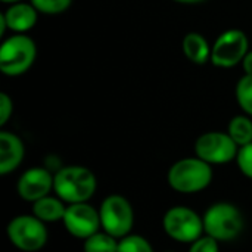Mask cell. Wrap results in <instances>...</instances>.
I'll list each match as a JSON object with an SVG mask.
<instances>
[{"label":"cell","mask_w":252,"mask_h":252,"mask_svg":"<svg viewBox=\"0 0 252 252\" xmlns=\"http://www.w3.org/2000/svg\"><path fill=\"white\" fill-rule=\"evenodd\" d=\"M31 4L38 10V13L43 15H61L66 12L72 0H30Z\"/></svg>","instance_id":"ffe728a7"},{"label":"cell","mask_w":252,"mask_h":252,"mask_svg":"<svg viewBox=\"0 0 252 252\" xmlns=\"http://www.w3.org/2000/svg\"><path fill=\"white\" fill-rule=\"evenodd\" d=\"M162 230L170 239L189 245L205 235L202 217L195 210L185 205H176L165 211Z\"/></svg>","instance_id":"8992f818"},{"label":"cell","mask_w":252,"mask_h":252,"mask_svg":"<svg viewBox=\"0 0 252 252\" xmlns=\"http://www.w3.org/2000/svg\"><path fill=\"white\" fill-rule=\"evenodd\" d=\"M118 252H155L151 242L140 236L130 233L128 236L120 239L118 242Z\"/></svg>","instance_id":"d6986e66"},{"label":"cell","mask_w":252,"mask_h":252,"mask_svg":"<svg viewBox=\"0 0 252 252\" xmlns=\"http://www.w3.org/2000/svg\"><path fill=\"white\" fill-rule=\"evenodd\" d=\"M35 59L37 44L28 34H12L0 44V71L6 77L25 74Z\"/></svg>","instance_id":"277c9868"},{"label":"cell","mask_w":252,"mask_h":252,"mask_svg":"<svg viewBox=\"0 0 252 252\" xmlns=\"http://www.w3.org/2000/svg\"><path fill=\"white\" fill-rule=\"evenodd\" d=\"M213 165L202 161L196 155L176 161L167 173V182L170 188L183 195H192L205 190L213 183Z\"/></svg>","instance_id":"7a4b0ae2"},{"label":"cell","mask_w":252,"mask_h":252,"mask_svg":"<svg viewBox=\"0 0 252 252\" xmlns=\"http://www.w3.org/2000/svg\"><path fill=\"white\" fill-rule=\"evenodd\" d=\"M96 190L97 177L84 165H63L55 173L53 192L66 205L89 202Z\"/></svg>","instance_id":"6da1fadb"},{"label":"cell","mask_w":252,"mask_h":252,"mask_svg":"<svg viewBox=\"0 0 252 252\" xmlns=\"http://www.w3.org/2000/svg\"><path fill=\"white\" fill-rule=\"evenodd\" d=\"M118 242L120 239L99 230L83 241V252H118Z\"/></svg>","instance_id":"e0dca14e"},{"label":"cell","mask_w":252,"mask_h":252,"mask_svg":"<svg viewBox=\"0 0 252 252\" xmlns=\"http://www.w3.org/2000/svg\"><path fill=\"white\" fill-rule=\"evenodd\" d=\"M176 3H180V4H199V3H204L207 0H173Z\"/></svg>","instance_id":"d4e9b609"},{"label":"cell","mask_w":252,"mask_h":252,"mask_svg":"<svg viewBox=\"0 0 252 252\" xmlns=\"http://www.w3.org/2000/svg\"><path fill=\"white\" fill-rule=\"evenodd\" d=\"M250 52L248 35L238 28H230L223 31L211 49V63L217 68L229 69L242 63L245 55Z\"/></svg>","instance_id":"ba28073f"},{"label":"cell","mask_w":252,"mask_h":252,"mask_svg":"<svg viewBox=\"0 0 252 252\" xmlns=\"http://www.w3.org/2000/svg\"><path fill=\"white\" fill-rule=\"evenodd\" d=\"M102 230L117 239L128 236L134 226V210L131 202L118 193L106 196L99 207Z\"/></svg>","instance_id":"52a82bcc"},{"label":"cell","mask_w":252,"mask_h":252,"mask_svg":"<svg viewBox=\"0 0 252 252\" xmlns=\"http://www.w3.org/2000/svg\"><path fill=\"white\" fill-rule=\"evenodd\" d=\"M55 173L46 167H31L25 170L16 182L18 196L30 204L50 195L53 190Z\"/></svg>","instance_id":"8fae6325"},{"label":"cell","mask_w":252,"mask_h":252,"mask_svg":"<svg viewBox=\"0 0 252 252\" xmlns=\"http://www.w3.org/2000/svg\"><path fill=\"white\" fill-rule=\"evenodd\" d=\"M220 242L208 235H202L199 239L189 245L188 252H220Z\"/></svg>","instance_id":"7402d4cb"},{"label":"cell","mask_w":252,"mask_h":252,"mask_svg":"<svg viewBox=\"0 0 252 252\" xmlns=\"http://www.w3.org/2000/svg\"><path fill=\"white\" fill-rule=\"evenodd\" d=\"M1 16L12 34H27L37 24L38 10L31 4V1H19L9 4L7 9L1 12Z\"/></svg>","instance_id":"4fadbf2b"},{"label":"cell","mask_w":252,"mask_h":252,"mask_svg":"<svg viewBox=\"0 0 252 252\" xmlns=\"http://www.w3.org/2000/svg\"><path fill=\"white\" fill-rule=\"evenodd\" d=\"M25 145L22 139L7 130L0 131V174L7 176L22 164Z\"/></svg>","instance_id":"7c38bea8"},{"label":"cell","mask_w":252,"mask_h":252,"mask_svg":"<svg viewBox=\"0 0 252 252\" xmlns=\"http://www.w3.org/2000/svg\"><path fill=\"white\" fill-rule=\"evenodd\" d=\"M235 97L242 112L252 117V75L244 74L235 87Z\"/></svg>","instance_id":"ac0fdd59"},{"label":"cell","mask_w":252,"mask_h":252,"mask_svg":"<svg viewBox=\"0 0 252 252\" xmlns=\"http://www.w3.org/2000/svg\"><path fill=\"white\" fill-rule=\"evenodd\" d=\"M213 46L208 43L204 34L196 31H189L182 40V50L186 59L196 65H204L211 61Z\"/></svg>","instance_id":"5bb4252c"},{"label":"cell","mask_w":252,"mask_h":252,"mask_svg":"<svg viewBox=\"0 0 252 252\" xmlns=\"http://www.w3.org/2000/svg\"><path fill=\"white\" fill-rule=\"evenodd\" d=\"M242 69H244V74L247 75H252V49H250V52L245 55L244 61H242Z\"/></svg>","instance_id":"cb8c5ba5"},{"label":"cell","mask_w":252,"mask_h":252,"mask_svg":"<svg viewBox=\"0 0 252 252\" xmlns=\"http://www.w3.org/2000/svg\"><path fill=\"white\" fill-rule=\"evenodd\" d=\"M204 233L219 242H232L241 236L245 227L244 214L232 202H216L202 216Z\"/></svg>","instance_id":"3957f363"},{"label":"cell","mask_w":252,"mask_h":252,"mask_svg":"<svg viewBox=\"0 0 252 252\" xmlns=\"http://www.w3.org/2000/svg\"><path fill=\"white\" fill-rule=\"evenodd\" d=\"M6 235L9 242L22 252L41 251L49 241L46 223L38 220L34 214L13 217L6 226Z\"/></svg>","instance_id":"5b68a950"},{"label":"cell","mask_w":252,"mask_h":252,"mask_svg":"<svg viewBox=\"0 0 252 252\" xmlns=\"http://www.w3.org/2000/svg\"><path fill=\"white\" fill-rule=\"evenodd\" d=\"M12 115H13V100L7 93L1 92L0 93V127H4Z\"/></svg>","instance_id":"603a6c76"},{"label":"cell","mask_w":252,"mask_h":252,"mask_svg":"<svg viewBox=\"0 0 252 252\" xmlns=\"http://www.w3.org/2000/svg\"><path fill=\"white\" fill-rule=\"evenodd\" d=\"M65 211H66V204L61 198L52 195H47L35 201L31 208V214H34L38 220H41L46 224L62 221Z\"/></svg>","instance_id":"9a60e30c"},{"label":"cell","mask_w":252,"mask_h":252,"mask_svg":"<svg viewBox=\"0 0 252 252\" xmlns=\"http://www.w3.org/2000/svg\"><path fill=\"white\" fill-rule=\"evenodd\" d=\"M19 1H24V0H1V3H4V4H13V3H19Z\"/></svg>","instance_id":"484cf974"},{"label":"cell","mask_w":252,"mask_h":252,"mask_svg":"<svg viewBox=\"0 0 252 252\" xmlns=\"http://www.w3.org/2000/svg\"><path fill=\"white\" fill-rule=\"evenodd\" d=\"M227 134L239 148L252 143V117L247 114L232 117L227 124Z\"/></svg>","instance_id":"2e32d148"},{"label":"cell","mask_w":252,"mask_h":252,"mask_svg":"<svg viewBox=\"0 0 252 252\" xmlns=\"http://www.w3.org/2000/svg\"><path fill=\"white\" fill-rule=\"evenodd\" d=\"M165 252H171V251H165Z\"/></svg>","instance_id":"4316f807"},{"label":"cell","mask_w":252,"mask_h":252,"mask_svg":"<svg viewBox=\"0 0 252 252\" xmlns=\"http://www.w3.org/2000/svg\"><path fill=\"white\" fill-rule=\"evenodd\" d=\"M236 164L239 171L252 180V143L239 148L238 157H236Z\"/></svg>","instance_id":"44dd1931"},{"label":"cell","mask_w":252,"mask_h":252,"mask_svg":"<svg viewBox=\"0 0 252 252\" xmlns=\"http://www.w3.org/2000/svg\"><path fill=\"white\" fill-rule=\"evenodd\" d=\"M195 155L210 165H223L236 161L239 146L227 131H207L195 140Z\"/></svg>","instance_id":"9c48e42d"},{"label":"cell","mask_w":252,"mask_h":252,"mask_svg":"<svg viewBox=\"0 0 252 252\" xmlns=\"http://www.w3.org/2000/svg\"><path fill=\"white\" fill-rule=\"evenodd\" d=\"M62 224L68 235L81 241L90 238L102 229L99 210H96L89 202L66 205Z\"/></svg>","instance_id":"30bf717a"}]
</instances>
